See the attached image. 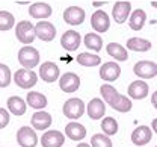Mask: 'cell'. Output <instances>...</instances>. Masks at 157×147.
I'll use <instances>...</instances> for the list:
<instances>
[{
    "label": "cell",
    "instance_id": "484cf974",
    "mask_svg": "<svg viewBox=\"0 0 157 147\" xmlns=\"http://www.w3.org/2000/svg\"><path fill=\"white\" fill-rule=\"evenodd\" d=\"M151 47H153L151 41L144 40V38H130L127 41V49L133 52H148Z\"/></svg>",
    "mask_w": 157,
    "mask_h": 147
},
{
    "label": "cell",
    "instance_id": "f546056e",
    "mask_svg": "<svg viewBox=\"0 0 157 147\" xmlns=\"http://www.w3.org/2000/svg\"><path fill=\"white\" fill-rule=\"evenodd\" d=\"M15 26V18L8 11H0V30H9Z\"/></svg>",
    "mask_w": 157,
    "mask_h": 147
},
{
    "label": "cell",
    "instance_id": "d590c367",
    "mask_svg": "<svg viewBox=\"0 0 157 147\" xmlns=\"http://www.w3.org/2000/svg\"><path fill=\"white\" fill-rule=\"evenodd\" d=\"M77 147H91V146H89L88 143H80V144H78Z\"/></svg>",
    "mask_w": 157,
    "mask_h": 147
},
{
    "label": "cell",
    "instance_id": "d4e9b609",
    "mask_svg": "<svg viewBox=\"0 0 157 147\" xmlns=\"http://www.w3.org/2000/svg\"><path fill=\"white\" fill-rule=\"evenodd\" d=\"M8 109L14 114V115H23L26 112V102L21 99V97H17V96H12L8 99Z\"/></svg>",
    "mask_w": 157,
    "mask_h": 147
},
{
    "label": "cell",
    "instance_id": "603a6c76",
    "mask_svg": "<svg viewBox=\"0 0 157 147\" xmlns=\"http://www.w3.org/2000/svg\"><path fill=\"white\" fill-rule=\"evenodd\" d=\"M26 102L33 109H44L47 106V97L44 94L38 93V91H30L26 96Z\"/></svg>",
    "mask_w": 157,
    "mask_h": 147
},
{
    "label": "cell",
    "instance_id": "4dcf8cb0",
    "mask_svg": "<svg viewBox=\"0 0 157 147\" xmlns=\"http://www.w3.org/2000/svg\"><path fill=\"white\" fill-rule=\"evenodd\" d=\"M101 129L106 135H115L118 132V121L112 117H106L101 121Z\"/></svg>",
    "mask_w": 157,
    "mask_h": 147
},
{
    "label": "cell",
    "instance_id": "6da1fadb",
    "mask_svg": "<svg viewBox=\"0 0 157 147\" xmlns=\"http://www.w3.org/2000/svg\"><path fill=\"white\" fill-rule=\"evenodd\" d=\"M18 62L24 67L32 70L39 64V52L32 46H24L18 50Z\"/></svg>",
    "mask_w": 157,
    "mask_h": 147
},
{
    "label": "cell",
    "instance_id": "e0dca14e",
    "mask_svg": "<svg viewBox=\"0 0 157 147\" xmlns=\"http://www.w3.org/2000/svg\"><path fill=\"white\" fill-rule=\"evenodd\" d=\"M86 111H88V115H89V118H92V120H101L103 117H104V114H106V105L103 103V100L101 99H92L89 103H88V108H85Z\"/></svg>",
    "mask_w": 157,
    "mask_h": 147
},
{
    "label": "cell",
    "instance_id": "e575fe53",
    "mask_svg": "<svg viewBox=\"0 0 157 147\" xmlns=\"http://www.w3.org/2000/svg\"><path fill=\"white\" fill-rule=\"evenodd\" d=\"M8 123H9V114H8L6 109L0 108V129L6 127L8 126Z\"/></svg>",
    "mask_w": 157,
    "mask_h": 147
},
{
    "label": "cell",
    "instance_id": "8992f818",
    "mask_svg": "<svg viewBox=\"0 0 157 147\" xmlns=\"http://www.w3.org/2000/svg\"><path fill=\"white\" fill-rule=\"evenodd\" d=\"M133 73L142 79H154L157 76V65L153 61H139L133 67Z\"/></svg>",
    "mask_w": 157,
    "mask_h": 147
},
{
    "label": "cell",
    "instance_id": "4316f807",
    "mask_svg": "<svg viewBox=\"0 0 157 147\" xmlns=\"http://www.w3.org/2000/svg\"><path fill=\"white\" fill-rule=\"evenodd\" d=\"M100 93H101V96H103L104 102H107L110 106L113 105L118 99H119V96H121V94L118 93V91L113 88V86H112V85H101Z\"/></svg>",
    "mask_w": 157,
    "mask_h": 147
},
{
    "label": "cell",
    "instance_id": "7c38bea8",
    "mask_svg": "<svg viewBox=\"0 0 157 147\" xmlns=\"http://www.w3.org/2000/svg\"><path fill=\"white\" fill-rule=\"evenodd\" d=\"M121 74V67L117 62H106L100 67V77L106 82L117 81Z\"/></svg>",
    "mask_w": 157,
    "mask_h": 147
},
{
    "label": "cell",
    "instance_id": "ac0fdd59",
    "mask_svg": "<svg viewBox=\"0 0 157 147\" xmlns=\"http://www.w3.org/2000/svg\"><path fill=\"white\" fill-rule=\"evenodd\" d=\"M29 14H30V17L38 18V20L48 18V17L52 15V6H50L48 3H44V2L33 3V5H30V8H29Z\"/></svg>",
    "mask_w": 157,
    "mask_h": 147
},
{
    "label": "cell",
    "instance_id": "5bb4252c",
    "mask_svg": "<svg viewBox=\"0 0 157 147\" xmlns=\"http://www.w3.org/2000/svg\"><path fill=\"white\" fill-rule=\"evenodd\" d=\"M63 143H65V137L59 130H47L41 138L42 147H62Z\"/></svg>",
    "mask_w": 157,
    "mask_h": 147
},
{
    "label": "cell",
    "instance_id": "44dd1931",
    "mask_svg": "<svg viewBox=\"0 0 157 147\" xmlns=\"http://www.w3.org/2000/svg\"><path fill=\"white\" fill-rule=\"evenodd\" d=\"M65 133H67V137H68L70 140L80 141V140H83V138L86 137V129H85L83 125H80V123L71 121V123H68V125L65 126Z\"/></svg>",
    "mask_w": 157,
    "mask_h": 147
},
{
    "label": "cell",
    "instance_id": "277c9868",
    "mask_svg": "<svg viewBox=\"0 0 157 147\" xmlns=\"http://www.w3.org/2000/svg\"><path fill=\"white\" fill-rule=\"evenodd\" d=\"M62 112L67 118L70 120H76V118H80L83 114H85V103L83 100L80 99H70L63 103V108H62Z\"/></svg>",
    "mask_w": 157,
    "mask_h": 147
},
{
    "label": "cell",
    "instance_id": "1f68e13d",
    "mask_svg": "<svg viewBox=\"0 0 157 147\" xmlns=\"http://www.w3.org/2000/svg\"><path fill=\"white\" fill-rule=\"evenodd\" d=\"M132 100L128 99V97H125V96H119V99H118L117 102L112 105V108L118 111V112H128L130 109H132Z\"/></svg>",
    "mask_w": 157,
    "mask_h": 147
},
{
    "label": "cell",
    "instance_id": "836d02e7",
    "mask_svg": "<svg viewBox=\"0 0 157 147\" xmlns=\"http://www.w3.org/2000/svg\"><path fill=\"white\" fill-rule=\"evenodd\" d=\"M11 84V70L8 65L0 64V88H6Z\"/></svg>",
    "mask_w": 157,
    "mask_h": 147
},
{
    "label": "cell",
    "instance_id": "ba28073f",
    "mask_svg": "<svg viewBox=\"0 0 157 147\" xmlns=\"http://www.w3.org/2000/svg\"><path fill=\"white\" fill-rule=\"evenodd\" d=\"M130 12H132V3H130L128 0H122V2H117V3L113 5L112 17H113L115 23L122 24V23L127 21Z\"/></svg>",
    "mask_w": 157,
    "mask_h": 147
},
{
    "label": "cell",
    "instance_id": "2e32d148",
    "mask_svg": "<svg viewBox=\"0 0 157 147\" xmlns=\"http://www.w3.org/2000/svg\"><path fill=\"white\" fill-rule=\"evenodd\" d=\"M91 24L92 27L103 34V32H107L109 30V26H110V20H109V15L104 12V11H95L91 17Z\"/></svg>",
    "mask_w": 157,
    "mask_h": 147
},
{
    "label": "cell",
    "instance_id": "3957f363",
    "mask_svg": "<svg viewBox=\"0 0 157 147\" xmlns=\"http://www.w3.org/2000/svg\"><path fill=\"white\" fill-rule=\"evenodd\" d=\"M14 81H15V84L18 85L20 88L29 89V88H32V86L36 85L38 76H36V73H33L29 68H20L14 74Z\"/></svg>",
    "mask_w": 157,
    "mask_h": 147
},
{
    "label": "cell",
    "instance_id": "5b68a950",
    "mask_svg": "<svg viewBox=\"0 0 157 147\" xmlns=\"http://www.w3.org/2000/svg\"><path fill=\"white\" fill-rule=\"evenodd\" d=\"M35 37L39 38L41 41H53L56 37V27L50 21H39L35 24Z\"/></svg>",
    "mask_w": 157,
    "mask_h": 147
},
{
    "label": "cell",
    "instance_id": "9a60e30c",
    "mask_svg": "<svg viewBox=\"0 0 157 147\" xmlns=\"http://www.w3.org/2000/svg\"><path fill=\"white\" fill-rule=\"evenodd\" d=\"M151 138H153V132L148 126H139L132 133V143L135 146H145L151 141Z\"/></svg>",
    "mask_w": 157,
    "mask_h": 147
},
{
    "label": "cell",
    "instance_id": "ffe728a7",
    "mask_svg": "<svg viewBox=\"0 0 157 147\" xmlns=\"http://www.w3.org/2000/svg\"><path fill=\"white\" fill-rule=\"evenodd\" d=\"M52 125V115L45 111H38L32 115V126L36 130H45Z\"/></svg>",
    "mask_w": 157,
    "mask_h": 147
},
{
    "label": "cell",
    "instance_id": "d6a6232c",
    "mask_svg": "<svg viewBox=\"0 0 157 147\" xmlns=\"http://www.w3.org/2000/svg\"><path fill=\"white\" fill-rule=\"evenodd\" d=\"M91 146L92 147H112V141H110L109 135L95 133V135L91 138Z\"/></svg>",
    "mask_w": 157,
    "mask_h": 147
},
{
    "label": "cell",
    "instance_id": "7402d4cb",
    "mask_svg": "<svg viewBox=\"0 0 157 147\" xmlns=\"http://www.w3.org/2000/svg\"><path fill=\"white\" fill-rule=\"evenodd\" d=\"M130 20H128V24H130V29L132 30H140L147 21V14L144 9H139L137 8L136 11L130 12Z\"/></svg>",
    "mask_w": 157,
    "mask_h": 147
},
{
    "label": "cell",
    "instance_id": "83f0119b",
    "mask_svg": "<svg viewBox=\"0 0 157 147\" xmlns=\"http://www.w3.org/2000/svg\"><path fill=\"white\" fill-rule=\"evenodd\" d=\"M77 62L83 67H97L101 62V58L98 55H91L89 52H83L77 56Z\"/></svg>",
    "mask_w": 157,
    "mask_h": 147
},
{
    "label": "cell",
    "instance_id": "52a82bcc",
    "mask_svg": "<svg viewBox=\"0 0 157 147\" xmlns=\"http://www.w3.org/2000/svg\"><path fill=\"white\" fill-rule=\"evenodd\" d=\"M17 141L21 147H35L38 143L36 132L29 126H23L17 132Z\"/></svg>",
    "mask_w": 157,
    "mask_h": 147
},
{
    "label": "cell",
    "instance_id": "30bf717a",
    "mask_svg": "<svg viewBox=\"0 0 157 147\" xmlns=\"http://www.w3.org/2000/svg\"><path fill=\"white\" fill-rule=\"evenodd\" d=\"M85 11L78 6H68L65 11H63V20L67 24H71V26H78L85 21Z\"/></svg>",
    "mask_w": 157,
    "mask_h": 147
},
{
    "label": "cell",
    "instance_id": "cb8c5ba5",
    "mask_svg": "<svg viewBox=\"0 0 157 147\" xmlns=\"http://www.w3.org/2000/svg\"><path fill=\"white\" fill-rule=\"evenodd\" d=\"M107 53L115 59V61H127L128 59V53H127V49H124L121 44L118 42H109L107 47H106Z\"/></svg>",
    "mask_w": 157,
    "mask_h": 147
},
{
    "label": "cell",
    "instance_id": "8d00e7d4",
    "mask_svg": "<svg viewBox=\"0 0 157 147\" xmlns=\"http://www.w3.org/2000/svg\"><path fill=\"white\" fill-rule=\"evenodd\" d=\"M156 97H157V93H154L153 94V103H154V106H156Z\"/></svg>",
    "mask_w": 157,
    "mask_h": 147
},
{
    "label": "cell",
    "instance_id": "8fae6325",
    "mask_svg": "<svg viewBox=\"0 0 157 147\" xmlns=\"http://www.w3.org/2000/svg\"><path fill=\"white\" fill-rule=\"evenodd\" d=\"M39 77L44 81V82H55L59 79V67L55 62H44L39 67Z\"/></svg>",
    "mask_w": 157,
    "mask_h": 147
},
{
    "label": "cell",
    "instance_id": "4fadbf2b",
    "mask_svg": "<svg viewBox=\"0 0 157 147\" xmlns=\"http://www.w3.org/2000/svg\"><path fill=\"white\" fill-rule=\"evenodd\" d=\"M80 41H82V38H80L78 32H76V30H67V32H63V35L60 38V46L65 50H68V52H74V50L78 49Z\"/></svg>",
    "mask_w": 157,
    "mask_h": 147
},
{
    "label": "cell",
    "instance_id": "d6986e66",
    "mask_svg": "<svg viewBox=\"0 0 157 147\" xmlns=\"http://www.w3.org/2000/svg\"><path fill=\"white\" fill-rule=\"evenodd\" d=\"M148 93H150V88H148L147 82H144V81H135L128 86V96L136 100L145 99L148 96Z\"/></svg>",
    "mask_w": 157,
    "mask_h": 147
},
{
    "label": "cell",
    "instance_id": "7a4b0ae2",
    "mask_svg": "<svg viewBox=\"0 0 157 147\" xmlns=\"http://www.w3.org/2000/svg\"><path fill=\"white\" fill-rule=\"evenodd\" d=\"M15 37L20 42L29 46L32 42L35 41V26L33 23L27 20H23V21H18V24L15 26Z\"/></svg>",
    "mask_w": 157,
    "mask_h": 147
},
{
    "label": "cell",
    "instance_id": "f1b7e54d",
    "mask_svg": "<svg viewBox=\"0 0 157 147\" xmlns=\"http://www.w3.org/2000/svg\"><path fill=\"white\" fill-rule=\"evenodd\" d=\"M85 46L94 52H100L103 49V38L98 35V34H88L85 37Z\"/></svg>",
    "mask_w": 157,
    "mask_h": 147
},
{
    "label": "cell",
    "instance_id": "9c48e42d",
    "mask_svg": "<svg viewBox=\"0 0 157 147\" xmlns=\"http://www.w3.org/2000/svg\"><path fill=\"white\" fill-rule=\"evenodd\" d=\"M59 86L63 93H76L80 86V77H78L76 73H65L60 79H59Z\"/></svg>",
    "mask_w": 157,
    "mask_h": 147
}]
</instances>
